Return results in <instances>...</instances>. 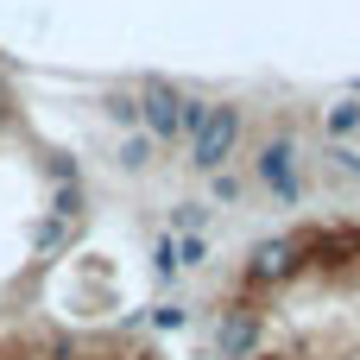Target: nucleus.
Returning <instances> with one entry per match:
<instances>
[{
  "mask_svg": "<svg viewBox=\"0 0 360 360\" xmlns=\"http://www.w3.org/2000/svg\"><path fill=\"white\" fill-rule=\"evenodd\" d=\"M215 360H360V221H297L209 304Z\"/></svg>",
  "mask_w": 360,
  "mask_h": 360,
  "instance_id": "f257e3e1",
  "label": "nucleus"
},
{
  "mask_svg": "<svg viewBox=\"0 0 360 360\" xmlns=\"http://www.w3.org/2000/svg\"><path fill=\"white\" fill-rule=\"evenodd\" d=\"M190 127H196V165H202V171H215V165L234 152L240 114H234V108H202V101H196V120H190Z\"/></svg>",
  "mask_w": 360,
  "mask_h": 360,
  "instance_id": "f03ea898",
  "label": "nucleus"
},
{
  "mask_svg": "<svg viewBox=\"0 0 360 360\" xmlns=\"http://www.w3.org/2000/svg\"><path fill=\"white\" fill-rule=\"evenodd\" d=\"M152 133H158V139L184 133V95H177V89H152Z\"/></svg>",
  "mask_w": 360,
  "mask_h": 360,
  "instance_id": "7ed1b4c3",
  "label": "nucleus"
}]
</instances>
